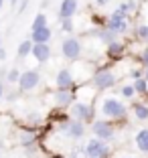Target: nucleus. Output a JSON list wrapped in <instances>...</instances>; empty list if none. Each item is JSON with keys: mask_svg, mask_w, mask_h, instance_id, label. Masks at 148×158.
<instances>
[{"mask_svg": "<svg viewBox=\"0 0 148 158\" xmlns=\"http://www.w3.org/2000/svg\"><path fill=\"white\" fill-rule=\"evenodd\" d=\"M102 112H104V116L110 118V120H122V118L128 114V110H126V106L120 99L108 98V99H104V103H102Z\"/></svg>", "mask_w": 148, "mask_h": 158, "instance_id": "obj_1", "label": "nucleus"}, {"mask_svg": "<svg viewBox=\"0 0 148 158\" xmlns=\"http://www.w3.org/2000/svg\"><path fill=\"white\" fill-rule=\"evenodd\" d=\"M108 144H106V140L102 138H91L85 144V156L87 158H106L108 156Z\"/></svg>", "mask_w": 148, "mask_h": 158, "instance_id": "obj_2", "label": "nucleus"}, {"mask_svg": "<svg viewBox=\"0 0 148 158\" xmlns=\"http://www.w3.org/2000/svg\"><path fill=\"white\" fill-rule=\"evenodd\" d=\"M91 83H93V87H97V89H110L112 85L116 83V75L110 69H99V71H95V75L91 77Z\"/></svg>", "mask_w": 148, "mask_h": 158, "instance_id": "obj_3", "label": "nucleus"}, {"mask_svg": "<svg viewBox=\"0 0 148 158\" xmlns=\"http://www.w3.org/2000/svg\"><path fill=\"white\" fill-rule=\"evenodd\" d=\"M59 128H61V132H65V134L69 136V138H73V140H79L81 136H83V132H85L83 122L75 120V118H73V120H65Z\"/></svg>", "mask_w": 148, "mask_h": 158, "instance_id": "obj_4", "label": "nucleus"}, {"mask_svg": "<svg viewBox=\"0 0 148 158\" xmlns=\"http://www.w3.org/2000/svg\"><path fill=\"white\" fill-rule=\"evenodd\" d=\"M61 53H63L65 59H69V61L79 59V55H81V43H79L77 39H73V37L65 39L63 45H61Z\"/></svg>", "mask_w": 148, "mask_h": 158, "instance_id": "obj_5", "label": "nucleus"}, {"mask_svg": "<svg viewBox=\"0 0 148 158\" xmlns=\"http://www.w3.org/2000/svg\"><path fill=\"white\" fill-rule=\"evenodd\" d=\"M39 81H41V73L37 69H28L20 75L19 87H20V91H31V89H35L39 85Z\"/></svg>", "mask_w": 148, "mask_h": 158, "instance_id": "obj_6", "label": "nucleus"}, {"mask_svg": "<svg viewBox=\"0 0 148 158\" xmlns=\"http://www.w3.org/2000/svg\"><path fill=\"white\" fill-rule=\"evenodd\" d=\"M91 132H93L95 138H102V140H106V142H110V140L114 138V126H112L110 122H106V120L93 122Z\"/></svg>", "mask_w": 148, "mask_h": 158, "instance_id": "obj_7", "label": "nucleus"}, {"mask_svg": "<svg viewBox=\"0 0 148 158\" xmlns=\"http://www.w3.org/2000/svg\"><path fill=\"white\" fill-rule=\"evenodd\" d=\"M71 116L79 122H87L93 118V106L91 103H83V102H77L75 106H71Z\"/></svg>", "mask_w": 148, "mask_h": 158, "instance_id": "obj_8", "label": "nucleus"}, {"mask_svg": "<svg viewBox=\"0 0 148 158\" xmlns=\"http://www.w3.org/2000/svg\"><path fill=\"white\" fill-rule=\"evenodd\" d=\"M79 4H77V0H63L59 6V19H73L75 12H77Z\"/></svg>", "mask_w": 148, "mask_h": 158, "instance_id": "obj_9", "label": "nucleus"}, {"mask_svg": "<svg viewBox=\"0 0 148 158\" xmlns=\"http://www.w3.org/2000/svg\"><path fill=\"white\" fill-rule=\"evenodd\" d=\"M32 55H35V59H37L39 63L49 61V57H51V47H49V43H35Z\"/></svg>", "mask_w": 148, "mask_h": 158, "instance_id": "obj_10", "label": "nucleus"}, {"mask_svg": "<svg viewBox=\"0 0 148 158\" xmlns=\"http://www.w3.org/2000/svg\"><path fill=\"white\" fill-rule=\"evenodd\" d=\"M55 83H57V89H71L73 87V75H71V71L67 69H61L59 73H57V79H55Z\"/></svg>", "mask_w": 148, "mask_h": 158, "instance_id": "obj_11", "label": "nucleus"}, {"mask_svg": "<svg viewBox=\"0 0 148 158\" xmlns=\"http://www.w3.org/2000/svg\"><path fill=\"white\" fill-rule=\"evenodd\" d=\"M73 102V93L71 89H57L55 91V106L57 107H67Z\"/></svg>", "mask_w": 148, "mask_h": 158, "instance_id": "obj_12", "label": "nucleus"}, {"mask_svg": "<svg viewBox=\"0 0 148 158\" xmlns=\"http://www.w3.org/2000/svg\"><path fill=\"white\" fill-rule=\"evenodd\" d=\"M51 28L49 27H43V28H37V31H31V39L32 43H49L51 41Z\"/></svg>", "mask_w": 148, "mask_h": 158, "instance_id": "obj_13", "label": "nucleus"}, {"mask_svg": "<svg viewBox=\"0 0 148 158\" xmlns=\"http://www.w3.org/2000/svg\"><path fill=\"white\" fill-rule=\"evenodd\" d=\"M134 142H136V148H138L140 152L148 154V128H144V130H140L138 134H136Z\"/></svg>", "mask_w": 148, "mask_h": 158, "instance_id": "obj_14", "label": "nucleus"}, {"mask_svg": "<svg viewBox=\"0 0 148 158\" xmlns=\"http://www.w3.org/2000/svg\"><path fill=\"white\" fill-rule=\"evenodd\" d=\"M122 53H124V43H120V41L108 43V57H112V59H120Z\"/></svg>", "mask_w": 148, "mask_h": 158, "instance_id": "obj_15", "label": "nucleus"}, {"mask_svg": "<svg viewBox=\"0 0 148 158\" xmlns=\"http://www.w3.org/2000/svg\"><path fill=\"white\" fill-rule=\"evenodd\" d=\"M20 144L23 146H31V148H35V144H37V134H35V132H27L24 130L23 134H20Z\"/></svg>", "mask_w": 148, "mask_h": 158, "instance_id": "obj_16", "label": "nucleus"}, {"mask_svg": "<svg viewBox=\"0 0 148 158\" xmlns=\"http://www.w3.org/2000/svg\"><path fill=\"white\" fill-rule=\"evenodd\" d=\"M32 47H35L32 39H27V41L20 43L19 45V57L20 59H24V57H28V53H32Z\"/></svg>", "mask_w": 148, "mask_h": 158, "instance_id": "obj_17", "label": "nucleus"}, {"mask_svg": "<svg viewBox=\"0 0 148 158\" xmlns=\"http://www.w3.org/2000/svg\"><path fill=\"white\" fill-rule=\"evenodd\" d=\"M95 35H97V37H99V39H102L104 43H112V41H116V37H118V35L114 33L112 28H108V27H104L102 31H97Z\"/></svg>", "mask_w": 148, "mask_h": 158, "instance_id": "obj_18", "label": "nucleus"}, {"mask_svg": "<svg viewBox=\"0 0 148 158\" xmlns=\"http://www.w3.org/2000/svg\"><path fill=\"white\" fill-rule=\"evenodd\" d=\"M134 116L138 118L140 122L148 120V106L146 103H134Z\"/></svg>", "mask_w": 148, "mask_h": 158, "instance_id": "obj_19", "label": "nucleus"}, {"mask_svg": "<svg viewBox=\"0 0 148 158\" xmlns=\"http://www.w3.org/2000/svg\"><path fill=\"white\" fill-rule=\"evenodd\" d=\"M134 87H136V93H146L148 91V79L146 77L134 79Z\"/></svg>", "mask_w": 148, "mask_h": 158, "instance_id": "obj_20", "label": "nucleus"}, {"mask_svg": "<svg viewBox=\"0 0 148 158\" xmlns=\"http://www.w3.org/2000/svg\"><path fill=\"white\" fill-rule=\"evenodd\" d=\"M43 27H47V16L45 14H37L35 16V20H32V27H31V31H37V28H43Z\"/></svg>", "mask_w": 148, "mask_h": 158, "instance_id": "obj_21", "label": "nucleus"}, {"mask_svg": "<svg viewBox=\"0 0 148 158\" xmlns=\"http://www.w3.org/2000/svg\"><path fill=\"white\" fill-rule=\"evenodd\" d=\"M20 75H23V73H20L19 69H10L8 73H6V79H8L10 83H19V81H20Z\"/></svg>", "mask_w": 148, "mask_h": 158, "instance_id": "obj_22", "label": "nucleus"}, {"mask_svg": "<svg viewBox=\"0 0 148 158\" xmlns=\"http://www.w3.org/2000/svg\"><path fill=\"white\" fill-rule=\"evenodd\" d=\"M136 35H138V39H140V41L148 43V24H140V27H138V31H136Z\"/></svg>", "mask_w": 148, "mask_h": 158, "instance_id": "obj_23", "label": "nucleus"}, {"mask_svg": "<svg viewBox=\"0 0 148 158\" xmlns=\"http://www.w3.org/2000/svg\"><path fill=\"white\" fill-rule=\"evenodd\" d=\"M120 93L124 95V98H134L136 95V87L134 85H124V87L120 89Z\"/></svg>", "mask_w": 148, "mask_h": 158, "instance_id": "obj_24", "label": "nucleus"}, {"mask_svg": "<svg viewBox=\"0 0 148 158\" xmlns=\"http://www.w3.org/2000/svg\"><path fill=\"white\" fill-rule=\"evenodd\" d=\"M61 24H63V31H67V33H71V31H73V23H71V19H63L61 20Z\"/></svg>", "mask_w": 148, "mask_h": 158, "instance_id": "obj_25", "label": "nucleus"}, {"mask_svg": "<svg viewBox=\"0 0 148 158\" xmlns=\"http://www.w3.org/2000/svg\"><path fill=\"white\" fill-rule=\"evenodd\" d=\"M138 59H140V63H142L144 67H148V49H144V51L140 53V57H138Z\"/></svg>", "mask_w": 148, "mask_h": 158, "instance_id": "obj_26", "label": "nucleus"}, {"mask_svg": "<svg viewBox=\"0 0 148 158\" xmlns=\"http://www.w3.org/2000/svg\"><path fill=\"white\" fill-rule=\"evenodd\" d=\"M142 73H144V71H140V69H134V71H132L130 75H132V79H140V77H142Z\"/></svg>", "mask_w": 148, "mask_h": 158, "instance_id": "obj_27", "label": "nucleus"}, {"mask_svg": "<svg viewBox=\"0 0 148 158\" xmlns=\"http://www.w3.org/2000/svg\"><path fill=\"white\" fill-rule=\"evenodd\" d=\"M28 120H31L32 124H39V120H41V116H39V114H31V116H28Z\"/></svg>", "mask_w": 148, "mask_h": 158, "instance_id": "obj_28", "label": "nucleus"}, {"mask_svg": "<svg viewBox=\"0 0 148 158\" xmlns=\"http://www.w3.org/2000/svg\"><path fill=\"white\" fill-rule=\"evenodd\" d=\"M108 2H110V0H95V4H97V6H106Z\"/></svg>", "mask_w": 148, "mask_h": 158, "instance_id": "obj_29", "label": "nucleus"}, {"mask_svg": "<svg viewBox=\"0 0 148 158\" xmlns=\"http://www.w3.org/2000/svg\"><path fill=\"white\" fill-rule=\"evenodd\" d=\"M2 59H6V51L2 49V47H0V61H2Z\"/></svg>", "mask_w": 148, "mask_h": 158, "instance_id": "obj_30", "label": "nucleus"}, {"mask_svg": "<svg viewBox=\"0 0 148 158\" xmlns=\"http://www.w3.org/2000/svg\"><path fill=\"white\" fill-rule=\"evenodd\" d=\"M2 95H4V87H2V83H0V99H2Z\"/></svg>", "mask_w": 148, "mask_h": 158, "instance_id": "obj_31", "label": "nucleus"}, {"mask_svg": "<svg viewBox=\"0 0 148 158\" xmlns=\"http://www.w3.org/2000/svg\"><path fill=\"white\" fill-rule=\"evenodd\" d=\"M144 77H146V79H148V67H146V71H144Z\"/></svg>", "mask_w": 148, "mask_h": 158, "instance_id": "obj_32", "label": "nucleus"}, {"mask_svg": "<svg viewBox=\"0 0 148 158\" xmlns=\"http://www.w3.org/2000/svg\"><path fill=\"white\" fill-rule=\"evenodd\" d=\"M16 2H19V0H10V4H12V6H14V4H16Z\"/></svg>", "mask_w": 148, "mask_h": 158, "instance_id": "obj_33", "label": "nucleus"}, {"mask_svg": "<svg viewBox=\"0 0 148 158\" xmlns=\"http://www.w3.org/2000/svg\"><path fill=\"white\" fill-rule=\"evenodd\" d=\"M2 4H4V0H0V8H2Z\"/></svg>", "mask_w": 148, "mask_h": 158, "instance_id": "obj_34", "label": "nucleus"}, {"mask_svg": "<svg viewBox=\"0 0 148 158\" xmlns=\"http://www.w3.org/2000/svg\"><path fill=\"white\" fill-rule=\"evenodd\" d=\"M122 158H134V156H122Z\"/></svg>", "mask_w": 148, "mask_h": 158, "instance_id": "obj_35", "label": "nucleus"}, {"mask_svg": "<svg viewBox=\"0 0 148 158\" xmlns=\"http://www.w3.org/2000/svg\"><path fill=\"white\" fill-rule=\"evenodd\" d=\"M0 146H2V142H0Z\"/></svg>", "mask_w": 148, "mask_h": 158, "instance_id": "obj_36", "label": "nucleus"}, {"mask_svg": "<svg viewBox=\"0 0 148 158\" xmlns=\"http://www.w3.org/2000/svg\"><path fill=\"white\" fill-rule=\"evenodd\" d=\"M0 158H2V156H0Z\"/></svg>", "mask_w": 148, "mask_h": 158, "instance_id": "obj_37", "label": "nucleus"}]
</instances>
